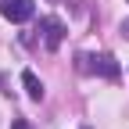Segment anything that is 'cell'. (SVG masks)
<instances>
[{
  "mask_svg": "<svg viewBox=\"0 0 129 129\" xmlns=\"http://www.w3.org/2000/svg\"><path fill=\"white\" fill-rule=\"evenodd\" d=\"M83 68L104 75V79H118V75H122V68L115 64V57H111V54H86V57H83Z\"/></svg>",
  "mask_w": 129,
  "mask_h": 129,
  "instance_id": "obj_1",
  "label": "cell"
},
{
  "mask_svg": "<svg viewBox=\"0 0 129 129\" xmlns=\"http://www.w3.org/2000/svg\"><path fill=\"white\" fill-rule=\"evenodd\" d=\"M0 14H4L7 22H29L32 14H36V0H0Z\"/></svg>",
  "mask_w": 129,
  "mask_h": 129,
  "instance_id": "obj_2",
  "label": "cell"
},
{
  "mask_svg": "<svg viewBox=\"0 0 129 129\" xmlns=\"http://www.w3.org/2000/svg\"><path fill=\"white\" fill-rule=\"evenodd\" d=\"M40 32H43L47 50H57L61 40H64V22L61 18H40Z\"/></svg>",
  "mask_w": 129,
  "mask_h": 129,
  "instance_id": "obj_3",
  "label": "cell"
},
{
  "mask_svg": "<svg viewBox=\"0 0 129 129\" xmlns=\"http://www.w3.org/2000/svg\"><path fill=\"white\" fill-rule=\"evenodd\" d=\"M22 86H25V93L32 97V101H43V83H40V79H36V72H22Z\"/></svg>",
  "mask_w": 129,
  "mask_h": 129,
  "instance_id": "obj_4",
  "label": "cell"
},
{
  "mask_svg": "<svg viewBox=\"0 0 129 129\" xmlns=\"http://www.w3.org/2000/svg\"><path fill=\"white\" fill-rule=\"evenodd\" d=\"M11 129H32V125H29L25 118H14V122H11Z\"/></svg>",
  "mask_w": 129,
  "mask_h": 129,
  "instance_id": "obj_5",
  "label": "cell"
},
{
  "mask_svg": "<svg viewBox=\"0 0 129 129\" xmlns=\"http://www.w3.org/2000/svg\"><path fill=\"white\" fill-rule=\"evenodd\" d=\"M122 36H125V40H129V22H125V25H122Z\"/></svg>",
  "mask_w": 129,
  "mask_h": 129,
  "instance_id": "obj_6",
  "label": "cell"
}]
</instances>
